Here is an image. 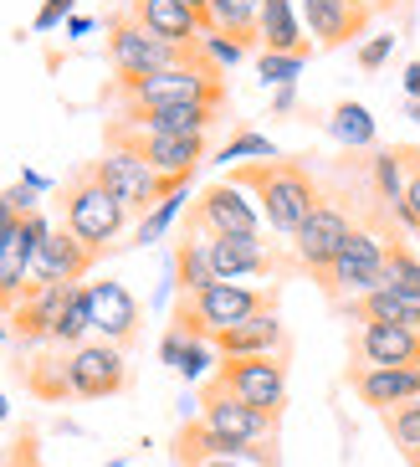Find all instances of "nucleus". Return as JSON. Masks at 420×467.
Masks as SVG:
<instances>
[{"label": "nucleus", "instance_id": "nucleus-44", "mask_svg": "<svg viewBox=\"0 0 420 467\" xmlns=\"http://www.w3.org/2000/svg\"><path fill=\"white\" fill-rule=\"evenodd\" d=\"M15 226H21V211L11 206V195L0 191V247H5V242L15 236Z\"/></svg>", "mask_w": 420, "mask_h": 467}, {"label": "nucleus", "instance_id": "nucleus-26", "mask_svg": "<svg viewBox=\"0 0 420 467\" xmlns=\"http://www.w3.org/2000/svg\"><path fill=\"white\" fill-rule=\"evenodd\" d=\"M353 318L359 324H394V329H420V303L400 298L394 288H374L364 298H353Z\"/></svg>", "mask_w": 420, "mask_h": 467}, {"label": "nucleus", "instance_id": "nucleus-34", "mask_svg": "<svg viewBox=\"0 0 420 467\" xmlns=\"http://www.w3.org/2000/svg\"><path fill=\"white\" fill-rule=\"evenodd\" d=\"M87 334H93V303H87V288H77L52 334V349H77V344H87Z\"/></svg>", "mask_w": 420, "mask_h": 467}, {"label": "nucleus", "instance_id": "nucleus-4", "mask_svg": "<svg viewBox=\"0 0 420 467\" xmlns=\"http://www.w3.org/2000/svg\"><path fill=\"white\" fill-rule=\"evenodd\" d=\"M62 226L77 236L82 247H93L97 257H103V252L118 242V232L128 226V211L97 185L93 165H82L77 175L67 180V191H62Z\"/></svg>", "mask_w": 420, "mask_h": 467}, {"label": "nucleus", "instance_id": "nucleus-18", "mask_svg": "<svg viewBox=\"0 0 420 467\" xmlns=\"http://www.w3.org/2000/svg\"><path fill=\"white\" fill-rule=\"evenodd\" d=\"M77 288H82V283H72V288H26V298L15 303V314H11L15 339L52 344L56 324H62V314H67V303H72V293H77Z\"/></svg>", "mask_w": 420, "mask_h": 467}, {"label": "nucleus", "instance_id": "nucleus-28", "mask_svg": "<svg viewBox=\"0 0 420 467\" xmlns=\"http://www.w3.org/2000/svg\"><path fill=\"white\" fill-rule=\"evenodd\" d=\"M159 359L169 365V370H179L185 380H200V375L210 370V359H216V344L195 339V334H185V329L169 324V334H164V344H159Z\"/></svg>", "mask_w": 420, "mask_h": 467}, {"label": "nucleus", "instance_id": "nucleus-45", "mask_svg": "<svg viewBox=\"0 0 420 467\" xmlns=\"http://www.w3.org/2000/svg\"><path fill=\"white\" fill-rule=\"evenodd\" d=\"M405 93H410V103H420V62L405 67Z\"/></svg>", "mask_w": 420, "mask_h": 467}, {"label": "nucleus", "instance_id": "nucleus-47", "mask_svg": "<svg viewBox=\"0 0 420 467\" xmlns=\"http://www.w3.org/2000/svg\"><path fill=\"white\" fill-rule=\"evenodd\" d=\"M87 26H93L87 16H72V21H67V31H72V36H87Z\"/></svg>", "mask_w": 420, "mask_h": 467}, {"label": "nucleus", "instance_id": "nucleus-46", "mask_svg": "<svg viewBox=\"0 0 420 467\" xmlns=\"http://www.w3.org/2000/svg\"><path fill=\"white\" fill-rule=\"evenodd\" d=\"M190 467H261V462H241V457H205V462H190Z\"/></svg>", "mask_w": 420, "mask_h": 467}, {"label": "nucleus", "instance_id": "nucleus-10", "mask_svg": "<svg viewBox=\"0 0 420 467\" xmlns=\"http://www.w3.org/2000/svg\"><path fill=\"white\" fill-rule=\"evenodd\" d=\"M67 380L77 400H108L128 385V359H123L118 344L87 339L77 349H67Z\"/></svg>", "mask_w": 420, "mask_h": 467}, {"label": "nucleus", "instance_id": "nucleus-22", "mask_svg": "<svg viewBox=\"0 0 420 467\" xmlns=\"http://www.w3.org/2000/svg\"><path fill=\"white\" fill-rule=\"evenodd\" d=\"M205 252H210V267L220 283L271 273V252L261 247V236H205Z\"/></svg>", "mask_w": 420, "mask_h": 467}, {"label": "nucleus", "instance_id": "nucleus-49", "mask_svg": "<svg viewBox=\"0 0 420 467\" xmlns=\"http://www.w3.org/2000/svg\"><path fill=\"white\" fill-rule=\"evenodd\" d=\"M5 416H11V406H5V396H0V421H5Z\"/></svg>", "mask_w": 420, "mask_h": 467}, {"label": "nucleus", "instance_id": "nucleus-24", "mask_svg": "<svg viewBox=\"0 0 420 467\" xmlns=\"http://www.w3.org/2000/svg\"><path fill=\"white\" fill-rule=\"evenodd\" d=\"M220 119V109H205V103H179V109H134L118 113V124L149 129V134H210V124Z\"/></svg>", "mask_w": 420, "mask_h": 467}, {"label": "nucleus", "instance_id": "nucleus-25", "mask_svg": "<svg viewBox=\"0 0 420 467\" xmlns=\"http://www.w3.org/2000/svg\"><path fill=\"white\" fill-rule=\"evenodd\" d=\"M257 42H261V52L312 57V42H302V26H298V11H292V0H261Z\"/></svg>", "mask_w": 420, "mask_h": 467}, {"label": "nucleus", "instance_id": "nucleus-33", "mask_svg": "<svg viewBox=\"0 0 420 467\" xmlns=\"http://www.w3.org/2000/svg\"><path fill=\"white\" fill-rule=\"evenodd\" d=\"M384 288H394L400 298L420 303V257L405 242H390V252H384Z\"/></svg>", "mask_w": 420, "mask_h": 467}, {"label": "nucleus", "instance_id": "nucleus-31", "mask_svg": "<svg viewBox=\"0 0 420 467\" xmlns=\"http://www.w3.org/2000/svg\"><path fill=\"white\" fill-rule=\"evenodd\" d=\"M369 175H374V191H380L384 206H400L405 201V144H394V150H380L369 160Z\"/></svg>", "mask_w": 420, "mask_h": 467}, {"label": "nucleus", "instance_id": "nucleus-8", "mask_svg": "<svg viewBox=\"0 0 420 467\" xmlns=\"http://www.w3.org/2000/svg\"><path fill=\"white\" fill-rule=\"evenodd\" d=\"M108 150H128L138 154L149 170L169 180H195V170L205 165V134H149L134 124H108Z\"/></svg>", "mask_w": 420, "mask_h": 467}, {"label": "nucleus", "instance_id": "nucleus-40", "mask_svg": "<svg viewBox=\"0 0 420 467\" xmlns=\"http://www.w3.org/2000/svg\"><path fill=\"white\" fill-rule=\"evenodd\" d=\"M200 52L216 62V67H236L246 57V47L236 42V36H220V31H210V36H200Z\"/></svg>", "mask_w": 420, "mask_h": 467}, {"label": "nucleus", "instance_id": "nucleus-13", "mask_svg": "<svg viewBox=\"0 0 420 467\" xmlns=\"http://www.w3.org/2000/svg\"><path fill=\"white\" fill-rule=\"evenodd\" d=\"M46 216L41 211H31V216H21V226H15V236L0 247V314H15V303L26 298L31 288V257H36V247L46 242Z\"/></svg>", "mask_w": 420, "mask_h": 467}, {"label": "nucleus", "instance_id": "nucleus-52", "mask_svg": "<svg viewBox=\"0 0 420 467\" xmlns=\"http://www.w3.org/2000/svg\"><path fill=\"white\" fill-rule=\"evenodd\" d=\"M415 467H420V462H415Z\"/></svg>", "mask_w": 420, "mask_h": 467}, {"label": "nucleus", "instance_id": "nucleus-23", "mask_svg": "<svg viewBox=\"0 0 420 467\" xmlns=\"http://www.w3.org/2000/svg\"><path fill=\"white\" fill-rule=\"evenodd\" d=\"M353 396L374 406V411H394L405 400H420V370H353Z\"/></svg>", "mask_w": 420, "mask_h": 467}, {"label": "nucleus", "instance_id": "nucleus-39", "mask_svg": "<svg viewBox=\"0 0 420 467\" xmlns=\"http://www.w3.org/2000/svg\"><path fill=\"white\" fill-rule=\"evenodd\" d=\"M246 154H251V160H282V154H277V144H271L267 134H257V129H241V134L230 139L216 160H246Z\"/></svg>", "mask_w": 420, "mask_h": 467}, {"label": "nucleus", "instance_id": "nucleus-16", "mask_svg": "<svg viewBox=\"0 0 420 467\" xmlns=\"http://www.w3.org/2000/svg\"><path fill=\"white\" fill-rule=\"evenodd\" d=\"M87 303H93V329L97 339L108 344H134L138 339V298L123 283L103 277V283H87Z\"/></svg>", "mask_w": 420, "mask_h": 467}, {"label": "nucleus", "instance_id": "nucleus-2", "mask_svg": "<svg viewBox=\"0 0 420 467\" xmlns=\"http://www.w3.org/2000/svg\"><path fill=\"white\" fill-rule=\"evenodd\" d=\"M118 93H123V113H134V109H179V103L226 109V83H220V67L205 52L195 57V62H179V67L154 72V78L118 83Z\"/></svg>", "mask_w": 420, "mask_h": 467}, {"label": "nucleus", "instance_id": "nucleus-11", "mask_svg": "<svg viewBox=\"0 0 420 467\" xmlns=\"http://www.w3.org/2000/svg\"><path fill=\"white\" fill-rule=\"evenodd\" d=\"M93 262H97L93 247H82L67 226H52L46 242L36 247V257H31V288H72L93 273Z\"/></svg>", "mask_w": 420, "mask_h": 467}, {"label": "nucleus", "instance_id": "nucleus-19", "mask_svg": "<svg viewBox=\"0 0 420 467\" xmlns=\"http://www.w3.org/2000/svg\"><path fill=\"white\" fill-rule=\"evenodd\" d=\"M359 359L369 370H420V329L364 324L359 329Z\"/></svg>", "mask_w": 420, "mask_h": 467}, {"label": "nucleus", "instance_id": "nucleus-38", "mask_svg": "<svg viewBox=\"0 0 420 467\" xmlns=\"http://www.w3.org/2000/svg\"><path fill=\"white\" fill-rule=\"evenodd\" d=\"M302 62H308V57L261 52L257 57V72H261V83H271V88H292V83H298V72H302Z\"/></svg>", "mask_w": 420, "mask_h": 467}, {"label": "nucleus", "instance_id": "nucleus-14", "mask_svg": "<svg viewBox=\"0 0 420 467\" xmlns=\"http://www.w3.org/2000/svg\"><path fill=\"white\" fill-rule=\"evenodd\" d=\"M349 232H353L349 211H339L333 201H318V211H312V216L302 221V232L292 236V252H298V262L318 277V273H328V262L343 252Z\"/></svg>", "mask_w": 420, "mask_h": 467}, {"label": "nucleus", "instance_id": "nucleus-41", "mask_svg": "<svg viewBox=\"0 0 420 467\" xmlns=\"http://www.w3.org/2000/svg\"><path fill=\"white\" fill-rule=\"evenodd\" d=\"M390 52H394V36H374V42L359 47V67H364V72H380L384 62H390Z\"/></svg>", "mask_w": 420, "mask_h": 467}, {"label": "nucleus", "instance_id": "nucleus-17", "mask_svg": "<svg viewBox=\"0 0 420 467\" xmlns=\"http://www.w3.org/2000/svg\"><path fill=\"white\" fill-rule=\"evenodd\" d=\"M128 16H134L144 31H154L159 42H169V47H200V36L210 31V21L195 16L185 0H134Z\"/></svg>", "mask_w": 420, "mask_h": 467}, {"label": "nucleus", "instance_id": "nucleus-7", "mask_svg": "<svg viewBox=\"0 0 420 467\" xmlns=\"http://www.w3.org/2000/svg\"><path fill=\"white\" fill-rule=\"evenodd\" d=\"M210 390L220 396H236L241 406L261 416H282V400H287V359L282 355H251V359H220V370L210 375Z\"/></svg>", "mask_w": 420, "mask_h": 467}, {"label": "nucleus", "instance_id": "nucleus-27", "mask_svg": "<svg viewBox=\"0 0 420 467\" xmlns=\"http://www.w3.org/2000/svg\"><path fill=\"white\" fill-rule=\"evenodd\" d=\"M175 277H179V298H190V293H205L210 283H220L216 267H210V252H205V236L200 226L179 236V252H175Z\"/></svg>", "mask_w": 420, "mask_h": 467}, {"label": "nucleus", "instance_id": "nucleus-36", "mask_svg": "<svg viewBox=\"0 0 420 467\" xmlns=\"http://www.w3.org/2000/svg\"><path fill=\"white\" fill-rule=\"evenodd\" d=\"M394 216H400L405 232H420V150L415 144H405V201L394 206Z\"/></svg>", "mask_w": 420, "mask_h": 467}, {"label": "nucleus", "instance_id": "nucleus-15", "mask_svg": "<svg viewBox=\"0 0 420 467\" xmlns=\"http://www.w3.org/2000/svg\"><path fill=\"white\" fill-rule=\"evenodd\" d=\"M200 421L210 426L216 437L246 441V447H267L271 431H277V421H271V416L241 406L236 396H220V390H210V385H205V396H200Z\"/></svg>", "mask_w": 420, "mask_h": 467}, {"label": "nucleus", "instance_id": "nucleus-9", "mask_svg": "<svg viewBox=\"0 0 420 467\" xmlns=\"http://www.w3.org/2000/svg\"><path fill=\"white\" fill-rule=\"evenodd\" d=\"M384 252H390V242H380L364 226H353L343 252L328 262V273H318V283L328 288V298H343V293L364 298V293L384 288Z\"/></svg>", "mask_w": 420, "mask_h": 467}, {"label": "nucleus", "instance_id": "nucleus-30", "mask_svg": "<svg viewBox=\"0 0 420 467\" xmlns=\"http://www.w3.org/2000/svg\"><path fill=\"white\" fill-rule=\"evenodd\" d=\"M26 385L36 390L41 400H67L72 396V380H67V349L62 355H41V359H31L26 365Z\"/></svg>", "mask_w": 420, "mask_h": 467}, {"label": "nucleus", "instance_id": "nucleus-42", "mask_svg": "<svg viewBox=\"0 0 420 467\" xmlns=\"http://www.w3.org/2000/svg\"><path fill=\"white\" fill-rule=\"evenodd\" d=\"M67 16H72V0H41V11H36V21H31V26L52 31L56 21H67Z\"/></svg>", "mask_w": 420, "mask_h": 467}, {"label": "nucleus", "instance_id": "nucleus-29", "mask_svg": "<svg viewBox=\"0 0 420 467\" xmlns=\"http://www.w3.org/2000/svg\"><path fill=\"white\" fill-rule=\"evenodd\" d=\"M257 16H261V0H210V31L236 36L241 47L257 42Z\"/></svg>", "mask_w": 420, "mask_h": 467}, {"label": "nucleus", "instance_id": "nucleus-21", "mask_svg": "<svg viewBox=\"0 0 420 467\" xmlns=\"http://www.w3.org/2000/svg\"><path fill=\"white\" fill-rule=\"evenodd\" d=\"M210 344H216L220 359L282 355V349H287V329H282V318H277V308H271V314H257V318H246V324H236V329L216 334Z\"/></svg>", "mask_w": 420, "mask_h": 467}, {"label": "nucleus", "instance_id": "nucleus-6", "mask_svg": "<svg viewBox=\"0 0 420 467\" xmlns=\"http://www.w3.org/2000/svg\"><path fill=\"white\" fill-rule=\"evenodd\" d=\"M108 57H113V72L118 83H138V78H154L164 67H179V62H195L200 47H169L159 42L154 31H144L134 16L123 11L108 21Z\"/></svg>", "mask_w": 420, "mask_h": 467}, {"label": "nucleus", "instance_id": "nucleus-1", "mask_svg": "<svg viewBox=\"0 0 420 467\" xmlns=\"http://www.w3.org/2000/svg\"><path fill=\"white\" fill-rule=\"evenodd\" d=\"M230 185L257 191L267 226L282 232V236H298L302 221H308L312 211H318V201H323L318 185H312V175L298 160H257V165H241V170H230Z\"/></svg>", "mask_w": 420, "mask_h": 467}, {"label": "nucleus", "instance_id": "nucleus-12", "mask_svg": "<svg viewBox=\"0 0 420 467\" xmlns=\"http://www.w3.org/2000/svg\"><path fill=\"white\" fill-rule=\"evenodd\" d=\"M190 226H200V232H210V236H257L261 211L241 195V185L216 180V185L200 191V201L190 206Z\"/></svg>", "mask_w": 420, "mask_h": 467}, {"label": "nucleus", "instance_id": "nucleus-50", "mask_svg": "<svg viewBox=\"0 0 420 467\" xmlns=\"http://www.w3.org/2000/svg\"><path fill=\"white\" fill-rule=\"evenodd\" d=\"M410 119H420V103H410Z\"/></svg>", "mask_w": 420, "mask_h": 467}, {"label": "nucleus", "instance_id": "nucleus-48", "mask_svg": "<svg viewBox=\"0 0 420 467\" xmlns=\"http://www.w3.org/2000/svg\"><path fill=\"white\" fill-rule=\"evenodd\" d=\"M185 5H190L195 16H205V21H210V0H185ZM205 36H210V31H205Z\"/></svg>", "mask_w": 420, "mask_h": 467}, {"label": "nucleus", "instance_id": "nucleus-3", "mask_svg": "<svg viewBox=\"0 0 420 467\" xmlns=\"http://www.w3.org/2000/svg\"><path fill=\"white\" fill-rule=\"evenodd\" d=\"M277 308V288H246V283H210L205 293L179 298L175 329L195 334V339H216V334L236 329L246 318L271 314Z\"/></svg>", "mask_w": 420, "mask_h": 467}, {"label": "nucleus", "instance_id": "nucleus-5", "mask_svg": "<svg viewBox=\"0 0 420 467\" xmlns=\"http://www.w3.org/2000/svg\"><path fill=\"white\" fill-rule=\"evenodd\" d=\"M93 175H97V185H103V191L128 211V216H149L164 195L190 191V180L159 175V170H149L138 154H128V150H108L103 160H93Z\"/></svg>", "mask_w": 420, "mask_h": 467}, {"label": "nucleus", "instance_id": "nucleus-20", "mask_svg": "<svg viewBox=\"0 0 420 467\" xmlns=\"http://www.w3.org/2000/svg\"><path fill=\"white\" fill-rule=\"evenodd\" d=\"M302 21L318 47H343L369 26V0H302Z\"/></svg>", "mask_w": 420, "mask_h": 467}, {"label": "nucleus", "instance_id": "nucleus-37", "mask_svg": "<svg viewBox=\"0 0 420 467\" xmlns=\"http://www.w3.org/2000/svg\"><path fill=\"white\" fill-rule=\"evenodd\" d=\"M179 206H185V191H175V195H164L159 206H154L149 216L138 221V232H134V242H138V247H149V242H159V236L169 232V221L179 216Z\"/></svg>", "mask_w": 420, "mask_h": 467}, {"label": "nucleus", "instance_id": "nucleus-32", "mask_svg": "<svg viewBox=\"0 0 420 467\" xmlns=\"http://www.w3.org/2000/svg\"><path fill=\"white\" fill-rule=\"evenodd\" d=\"M328 129H333V139H339L343 150H369L374 144V119H369L364 103H339Z\"/></svg>", "mask_w": 420, "mask_h": 467}, {"label": "nucleus", "instance_id": "nucleus-51", "mask_svg": "<svg viewBox=\"0 0 420 467\" xmlns=\"http://www.w3.org/2000/svg\"><path fill=\"white\" fill-rule=\"evenodd\" d=\"M0 339H5V329H0Z\"/></svg>", "mask_w": 420, "mask_h": 467}, {"label": "nucleus", "instance_id": "nucleus-43", "mask_svg": "<svg viewBox=\"0 0 420 467\" xmlns=\"http://www.w3.org/2000/svg\"><path fill=\"white\" fill-rule=\"evenodd\" d=\"M0 467H36V452H31V431H21V441H15L5 457H0Z\"/></svg>", "mask_w": 420, "mask_h": 467}, {"label": "nucleus", "instance_id": "nucleus-35", "mask_svg": "<svg viewBox=\"0 0 420 467\" xmlns=\"http://www.w3.org/2000/svg\"><path fill=\"white\" fill-rule=\"evenodd\" d=\"M384 426H390V437H394V447H400V457L415 467L420 462V400H405V406L384 411Z\"/></svg>", "mask_w": 420, "mask_h": 467}]
</instances>
